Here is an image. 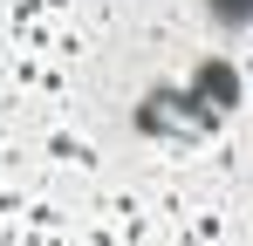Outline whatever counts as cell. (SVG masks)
<instances>
[{
    "instance_id": "6da1fadb",
    "label": "cell",
    "mask_w": 253,
    "mask_h": 246,
    "mask_svg": "<svg viewBox=\"0 0 253 246\" xmlns=\"http://www.w3.org/2000/svg\"><path fill=\"white\" fill-rule=\"evenodd\" d=\"M199 14H206V28H219V35H247L253 28V0H192Z\"/></svg>"
}]
</instances>
